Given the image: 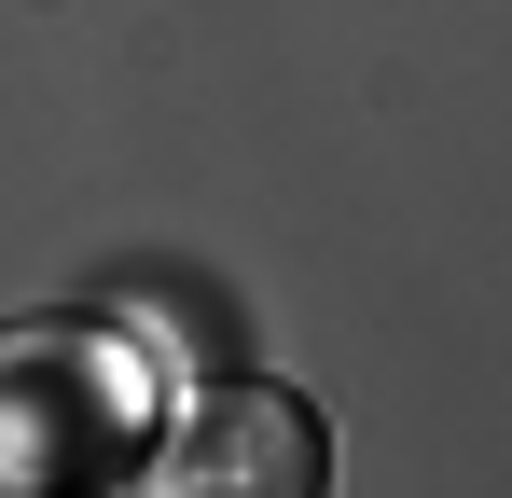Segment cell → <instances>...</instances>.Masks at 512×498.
I'll list each match as a JSON object with an SVG mask.
<instances>
[{
	"label": "cell",
	"instance_id": "1",
	"mask_svg": "<svg viewBox=\"0 0 512 498\" xmlns=\"http://www.w3.org/2000/svg\"><path fill=\"white\" fill-rule=\"evenodd\" d=\"M125 429H139V388L111 332H0V485L111 471Z\"/></svg>",
	"mask_w": 512,
	"mask_h": 498
},
{
	"label": "cell",
	"instance_id": "2",
	"mask_svg": "<svg viewBox=\"0 0 512 498\" xmlns=\"http://www.w3.org/2000/svg\"><path fill=\"white\" fill-rule=\"evenodd\" d=\"M139 485H167V498H319L333 485V429L291 388H194L167 415V443L139 457Z\"/></svg>",
	"mask_w": 512,
	"mask_h": 498
}]
</instances>
